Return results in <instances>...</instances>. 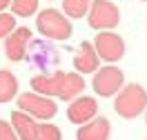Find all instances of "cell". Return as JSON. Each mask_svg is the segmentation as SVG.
<instances>
[{"label":"cell","instance_id":"cell-1","mask_svg":"<svg viewBox=\"0 0 147 140\" xmlns=\"http://www.w3.org/2000/svg\"><path fill=\"white\" fill-rule=\"evenodd\" d=\"M31 89L47 98H60V100H74L78 93L85 89V80L80 74H38L31 78Z\"/></svg>","mask_w":147,"mask_h":140},{"label":"cell","instance_id":"cell-2","mask_svg":"<svg viewBox=\"0 0 147 140\" xmlns=\"http://www.w3.org/2000/svg\"><path fill=\"white\" fill-rule=\"evenodd\" d=\"M36 29L47 40H69L71 38V20L58 9H42L36 18Z\"/></svg>","mask_w":147,"mask_h":140},{"label":"cell","instance_id":"cell-3","mask_svg":"<svg viewBox=\"0 0 147 140\" xmlns=\"http://www.w3.org/2000/svg\"><path fill=\"white\" fill-rule=\"evenodd\" d=\"M147 109V91L140 84L131 82L127 87H123L114 100V111L118 113L120 118H136Z\"/></svg>","mask_w":147,"mask_h":140},{"label":"cell","instance_id":"cell-4","mask_svg":"<svg viewBox=\"0 0 147 140\" xmlns=\"http://www.w3.org/2000/svg\"><path fill=\"white\" fill-rule=\"evenodd\" d=\"M87 22L92 29L109 31L120 22V11L109 0H92L89 11H87Z\"/></svg>","mask_w":147,"mask_h":140},{"label":"cell","instance_id":"cell-5","mask_svg":"<svg viewBox=\"0 0 147 140\" xmlns=\"http://www.w3.org/2000/svg\"><path fill=\"white\" fill-rule=\"evenodd\" d=\"M18 107L20 111L29 113L31 118H40V120H51L56 113H58V107L51 98L47 96H40L36 91H27L18 96Z\"/></svg>","mask_w":147,"mask_h":140},{"label":"cell","instance_id":"cell-6","mask_svg":"<svg viewBox=\"0 0 147 140\" xmlns=\"http://www.w3.org/2000/svg\"><path fill=\"white\" fill-rule=\"evenodd\" d=\"M123 82H125V74L118 67L109 65V67H100V69L94 71L92 87L100 98H111V96H116L123 89Z\"/></svg>","mask_w":147,"mask_h":140},{"label":"cell","instance_id":"cell-7","mask_svg":"<svg viewBox=\"0 0 147 140\" xmlns=\"http://www.w3.org/2000/svg\"><path fill=\"white\" fill-rule=\"evenodd\" d=\"M29 62L34 67H38L40 71H49V69H54L58 65V51H56V47H51L47 40H29L27 45V54H25Z\"/></svg>","mask_w":147,"mask_h":140},{"label":"cell","instance_id":"cell-8","mask_svg":"<svg viewBox=\"0 0 147 140\" xmlns=\"http://www.w3.org/2000/svg\"><path fill=\"white\" fill-rule=\"evenodd\" d=\"M94 49L98 58L107 62H116L125 56V40L114 31H98V36L94 38Z\"/></svg>","mask_w":147,"mask_h":140},{"label":"cell","instance_id":"cell-9","mask_svg":"<svg viewBox=\"0 0 147 140\" xmlns=\"http://www.w3.org/2000/svg\"><path fill=\"white\" fill-rule=\"evenodd\" d=\"M96 113H98V102L92 96H76L71 104L67 107V118L74 125H85V122L94 120Z\"/></svg>","mask_w":147,"mask_h":140},{"label":"cell","instance_id":"cell-10","mask_svg":"<svg viewBox=\"0 0 147 140\" xmlns=\"http://www.w3.org/2000/svg\"><path fill=\"white\" fill-rule=\"evenodd\" d=\"M29 40H31V31H29V27H16L9 36L5 38V56L9 58L11 62L25 60Z\"/></svg>","mask_w":147,"mask_h":140},{"label":"cell","instance_id":"cell-11","mask_svg":"<svg viewBox=\"0 0 147 140\" xmlns=\"http://www.w3.org/2000/svg\"><path fill=\"white\" fill-rule=\"evenodd\" d=\"M74 67H76V71H78L80 76L83 74H92V71L98 69V54H96V49H94L92 42H87V40L80 42L76 56H74Z\"/></svg>","mask_w":147,"mask_h":140},{"label":"cell","instance_id":"cell-12","mask_svg":"<svg viewBox=\"0 0 147 140\" xmlns=\"http://www.w3.org/2000/svg\"><path fill=\"white\" fill-rule=\"evenodd\" d=\"M109 120L107 118H94V120L85 122L83 127L78 129V133H76V138L78 140H109Z\"/></svg>","mask_w":147,"mask_h":140},{"label":"cell","instance_id":"cell-13","mask_svg":"<svg viewBox=\"0 0 147 140\" xmlns=\"http://www.w3.org/2000/svg\"><path fill=\"white\" fill-rule=\"evenodd\" d=\"M11 127L16 131V136L20 140H36V129H38V122L25 111H13L11 113Z\"/></svg>","mask_w":147,"mask_h":140},{"label":"cell","instance_id":"cell-14","mask_svg":"<svg viewBox=\"0 0 147 140\" xmlns=\"http://www.w3.org/2000/svg\"><path fill=\"white\" fill-rule=\"evenodd\" d=\"M16 93H18V78L7 69H0V102H9L11 98H16Z\"/></svg>","mask_w":147,"mask_h":140},{"label":"cell","instance_id":"cell-15","mask_svg":"<svg viewBox=\"0 0 147 140\" xmlns=\"http://www.w3.org/2000/svg\"><path fill=\"white\" fill-rule=\"evenodd\" d=\"M92 0H63V11L67 18H83L89 11Z\"/></svg>","mask_w":147,"mask_h":140},{"label":"cell","instance_id":"cell-16","mask_svg":"<svg viewBox=\"0 0 147 140\" xmlns=\"http://www.w3.org/2000/svg\"><path fill=\"white\" fill-rule=\"evenodd\" d=\"M11 13L18 16V18H27L34 16L38 11V0H11Z\"/></svg>","mask_w":147,"mask_h":140},{"label":"cell","instance_id":"cell-17","mask_svg":"<svg viewBox=\"0 0 147 140\" xmlns=\"http://www.w3.org/2000/svg\"><path fill=\"white\" fill-rule=\"evenodd\" d=\"M60 138H63V133H60V129L56 125H47V122L38 125L36 140H60Z\"/></svg>","mask_w":147,"mask_h":140},{"label":"cell","instance_id":"cell-18","mask_svg":"<svg viewBox=\"0 0 147 140\" xmlns=\"http://www.w3.org/2000/svg\"><path fill=\"white\" fill-rule=\"evenodd\" d=\"M13 29H16V18L7 11H0V38H7Z\"/></svg>","mask_w":147,"mask_h":140},{"label":"cell","instance_id":"cell-19","mask_svg":"<svg viewBox=\"0 0 147 140\" xmlns=\"http://www.w3.org/2000/svg\"><path fill=\"white\" fill-rule=\"evenodd\" d=\"M0 140H20L7 120H0Z\"/></svg>","mask_w":147,"mask_h":140},{"label":"cell","instance_id":"cell-20","mask_svg":"<svg viewBox=\"0 0 147 140\" xmlns=\"http://www.w3.org/2000/svg\"><path fill=\"white\" fill-rule=\"evenodd\" d=\"M9 2H11V0H0V11L7 9V7H9Z\"/></svg>","mask_w":147,"mask_h":140},{"label":"cell","instance_id":"cell-21","mask_svg":"<svg viewBox=\"0 0 147 140\" xmlns=\"http://www.w3.org/2000/svg\"><path fill=\"white\" fill-rule=\"evenodd\" d=\"M145 122H147V113H145Z\"/></svg>","mask_w":147,"mask_h":140},{"label":"cell","instance_id":"cell-22","mask_svg":"<svg viewBox=\"0 0 147 140\" xmlns=\"http://www.w3.org/2000/svg\"><path fill=\"white\" fill-rule=\"evenodd\" d=\"M143 2H147V0H143Z\"/></svg>","mask_w":147,"mask_h":140}]
</instances>
